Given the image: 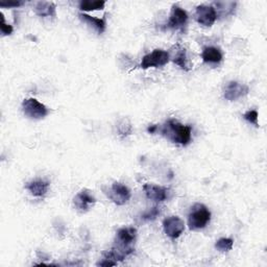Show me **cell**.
<instances>
[{
    "label": "cell",
    "instance_id": "603a6c76",
    "mask_svg": "<svg viewBox=\"0 0 267 267\" xmlns=\"http://www.w3.org/2000/svg\"><path fill=\"white\" fill-rule=\"evenodd\" d=\"M0 16H1V25H0V29H1V32L3 36H8L11 35V33L13 32V27L12 25L10 24H6L5 23V20H4V17L2 14H0Z\"/></svg>",
    "mask_w": 267,
    "mask_h": 267
},
{
    "label": "cell",
    "instance_id": "4fadbf2b",
    "mask_svg": "<svg viewBox=\"0 0 267 267\" xmlns=\"http://www.w3.org/2000/svg\"><path fill=\"white\" fill-rule=\"evenodd\" d=\"M49 188V182L44 180H36L27 183L25 185V189H27L33 196L42 197L44 196Z\"/></svg>",
    "mask_w": 267,
    "mask_h": 267
},
{
    "label": "cell",
    "instance_id": "ac0fdd59",
    "mask_svg": "<svg viewBox=\"0 0 267 267\" xmlns=\"http://www.w3.org/2000/svg\"><path fill=\"white\" fill-rule=\"evenodd\" d=\"M106 1L104 0H95V1H91V0H82L80 3V8L81 11H99L103 10L105 7Z\"/></svg>",
    "mask_w": 267,
    "mask_h": 267
},
{
    "label": "cell",
    "instance_id": "3957f363",
    "mask_svg": "<svg viewBox=\"0 0 267 267\" xmlns=\"http://www.w3.org/2000/svg\"><path fill=\"white\" fill-rule=\"evenodd\" d=\"M211 220V212L203 204H196L191 208L188 216V224L190 230L198 231L205 229Z\"/></svg>",
    "mask_w": 267,
    "mask_h": 267
},
{
    "label": "cell",
    "instance_id": "44dd1931",
    "mask_svg": "<svg viewBox=\"0 0 267 267\" xmlns=\"http://www.w3.org/2000/svg\"><path fill=\"white\" fill-rule=\"evenodd\" d=\"M217 5V8H219L221 14L223 13L224 8H225V13H227V15H230L234 12V10H235V6H236V2H216L215 3Z\"/></svg>",
    "mask_w": 267,
    "mask_h": 267
},
{
    "label": "cell",
    "instance_id": "30bf717a",
    "mask_svg": "<svg viewBox=\"0 0 267 267\" xmlns=\"http://www.w3.org/2000/svg\"><path fill=\"white\" fill-rule=\"evenodd\" d=\"M249 88L243 83H240L238 81H230L224 89V98L230 102H234L241 97H243L248 94Z\"/></svg>",
    "mask_w": 267,
    "mask_h": 267
},
{
    "label": "cell",
    "instance_id": "7402d4cb",
    "mask_svg": "<svg viewBox=\"0 0 267 267\" xmlns=\"http://www.w3.org/2000/svg\"><path fill=\"white\" fill-rule=\"evenodd\" d=\"M243 118L248 121L249 123L254 124L255 127H259V123H258V112L255 111V110H252V111H248L246 112L245 114H243Z\"/></svg>",
    "mask_w": 267,
    "mask_h": 267
},
{
    "label": "cell",
    "instance_id": "8fae6325",
    "mask_svg": "<svg viewBox=\"0 0 267 267\" xmlns=\"http://www.w3.org/2000/svg\"><path fill=\"white\" fill-rule=\"evenodd\" d=\"M96 203L95 197L91 194V192L87 189H83L74 196L73 204L74 207L81 213H86L90 210V208Z\"/></svg>",
    "mask_w": 267,
    "mask_h": 267
},
{
    "label": "cell",
    "instance_id": "e0dca14e",
    "mask_svg": "<svg viewBox=\"0 0 267 267\" xmlns=\"http://www.w3.org/2000/svg\"><path fill=\"white\" fill-rule=\"evenodd\" d=\"M80 18L88 23L91 27H93V28L98 32V33H103L106 29V21L104 19H99L95 18V17L89 16L87 14H80Z\"/></svg>",
    "mask_w": 267,
    "mask_h": 267
},
{
    "label": "cell",
    "instance_id": "52a82bcc",
    "mask_svg": "<svg viewBox=\"0 0 267 267\" xmlns=\"http://www.w3.org/2000/svg\"><path fill=\"white\" fill-rule=\"evenodd\" d=\"M164 232L167 236L172 240L179 238L184 230H185V223L178 216H170L163 221Z\"/></svg>",
    "mask_w": 267,
    "mask_h": 267
},
{
    "label": "cell",
    "instance_id": "8992f818",
    "mask_svg": "<svg viewBox=\"0 0 267 267\" xmlns=\"http://www.w3.org/2000/svg\"><path fill=\"white\" fill-rule=\"evenodd\" d=\"M105 193L114 204L118 206H123L127 204L132 196L130 189L125 185H123V184L118 182L113 183L110 189L106 191Z\"/></svg>",
    "mask_w": 267,
    "mask_h": 267
},
{
    "label": "cell",
    "instance_id": "7c38bea8",
    "mask_svg": "<svg viewBox=\"0 0 267 267\" xmlns=\"http://www.w3.org/2000/svg\"><path fill=\"white\" fill-rule=\"evenodd\" d=\"M143 190L146 194V197L153 202L161 203L167 198V194H168V189L154 185V184H145L143 186Z\"/></svg>",
    "mask_w": 267,
    "mask_h": 267
},
{
    "label": "cell",
    "instance_id": "5b68a950",
    "mask_svg": "<svg viewBox=\"0 0 267 267\" xmlns=\"http://www.w3.org/2000/svg\"><path fill=\"white\" fill-rule=\"evenodd\" d=\"M170 60V54L162 49H156L152 53H148L143 56L140 64V68L148 69L150 67H162L165 66Z\"/></svg>",
    "mask_w": 267,
    "mask_h": 267
},
{
    "label": "cell",
    "instance_id": "9c48e42d",
    "mask_svg": "<svg viewBox=\"0 0 267 267\" xmlns=\"http://www.w3.org/2000/svg\"><path fill=\"white\" fill-rule=\"evenodd\" d=\"M188 21V14L186 11H184L182 7L178 5H173L169 20L166 24V28L169 29H179L185 27V24Z\"/></svg>",
    "mask_w": 267,
    "mask_h": 267
},
{
    "label": "cell",
    "instance_id": "ba28073f",
    "mask_svg": "<svg viewBox=\"0 0 267 267\" xmlns=\"http://www.w3.org/2000/svg\"><path fill=\"white\" fill-rule=\"evenodd\" d=\"M195 20L204 27H212L217 19V12L211 5H198L195 10Z\"/></svg>",
    "mask_w": 267,
    "mask_h": 267
},
{
    "label": "cell",
    "instance_id": "d4e9b609",
    "mask_svg": "<svg viewBox=\"0 0 267 267\" xmlns=\"http://www.w3.org/2000/svg\"><path fill=\"white\" fill-rule=\"evenodd\" d=\"M97 265H100V266H115L117 265L116 262L110 260V259H107V258H104L103 261H100L97 263Z\"/></svg>",
    "mask_w": 267,
    "mask_h": 267
},
{
    "label": "cell",
    "instance_id": "484cf974",
    "mask_svg": "<svg viewBox=\"0 0 267 267\" xmlns=\"http://www.w3.org/2000/svg\"><path fill=\"white\" fill-rule=\"evenodd\" d=\"M158 125H150V127H148L147 129V132L150 133V134H155V132L158 130Z\"/></svg>",
    "mask_w": 267,
    "mask_h": 267
},
{
    "label": "cell",
    "instance_id": "7a4b0ae2",
    "mask_svg": "<svg viewBox=\"0 0 267 267\" xmlns=\"http://www.w3.org/2000/svg\"><path fill=\"white\" fill-rule=\"evenodd\" d=\"M162 136L170 140L173 143L187 145L191 141L192 128L190 125H184L175 119L166 121L160 130Z\"/></svg>",
    "mask_w": 267,
    "mask_h": 267
},
{
    "label": "cell",
    "instance_id": "5bb4252c",
    "mask_svg": "<svg viewBox=\"0 0 267 267\" xmlns=\"http://www.w3.org/2000/svg\"><path fill=\"white\" fill-rule=\"evenodd\" d=\"M172 50L173 52V56H172V62L174 64H177L180 68H182L183 70L188 71V65H187V54H186V50L185 48H183L180 44H177Z\"/></svg>",
    "mask_w": 267,
    "mask_h": 267
},
{
    "label": "cell",
    "instance_id": "277c9868",
    "mask_svg": "<svg viewBox=\"0 0 267 267\" xmlns=\"http://www.w3.org/2000/svg\"><path fill=\"white\" fill-rule=\"evenodd\" d=\"M22 111L30 119H42L49 113L46 106L41 104L36 98L24 99L22 103Z\"/></svg>",
    "mask_w": 267,
    "mask_h": 267
},
{
    "label": "cell",
    "instance_id": "d6986e66",
    "mask_svg": "<svg viewBox=\"0 0 267 267\" xmlns=\"http://www.w3.org/2000/svg\"><path fill=\"white\" fill-rule=\"evenodd\" d=\"M234 241L231 238H220L219 240L216 241L215 247L218 249L219 252H229L233 248Z\"/></svg>",
    "mask_w": 267,
    "mask_h": 267
},
{
    "label": "cell",
    "instance_id": "cb8c5ba5",
    "mask_svg": "<svg viewBox=\"0 0 267 267\" xmlns=\"http://www.w3.org/2000/svg\"><path fill=\"white\" fill-rule=\"evenodd\" d=\"M24 2L15 1V2H0V7H18L22 5Z\"/></svg>",
    "mask_w": 267,
    "mask_h": 267
},
{
    "label": "cell",
    "instance_id": "2e32d148",
    "mask_svg": "<svg viewBox=\"0 0 267 267\" xmlns=\"http://www.w3.org/2000/svg\"><path fill=\"white\" fill-rule=\"evenodd\" d=\"M35 12L40 17L55 16V4L53 2L40 1L35 6Z\"/></svg>",
    "mask_w": 267,
    "mask_h": 267
},
{
    "label": "cell",
    "instance_id": "ffe728a7",
    "mask_svg": "<svg viewBox=\"0 0 267 267\" xmlns=\"http://www.w3.org/2000/svg\"><path fill=\"white\" fill-rule=\"evenodd\" d=\"M159 214H160V209H159L158 207H154L141 215V220L142 221H153L157 218Z\"/></svg>",
    "mask_w": 267,
    "mask_h": 267
},
{
    "label": "cell",
    "instance_id": "6da1fadb",
    "mask_svg": "<svg viewBox=\"0 0 267 267\" xmlns=\"http://www.w3.org/2000/svg\"><path fill=\"white\" fill-rule=\"evenodd\" d=\"M137 238V230L128 227L120 229L116 234L113 247L104 254V258L110 259L114 262L123 261L128 256L132 255L135 250L134 244Z\"/></svg>",
    "mask_w": 267,
    "mask_h": 267
},
{
    "label": "cell",
    "instance_id": "9a60e30c",
    "mask_svg": "<svg viewBox=\"0 0 267 267\" xmlns=\"http://www.w3.org/2000/svg\"><path fill=\"white\" fill-rule=\"evenodd\" d=\"M203 61L209 64H218L222 61V53L216 47H206L202 53Z\"/></svg>",
    "mask_w": 267,
    "mask_h": 267
}]
</instances>
